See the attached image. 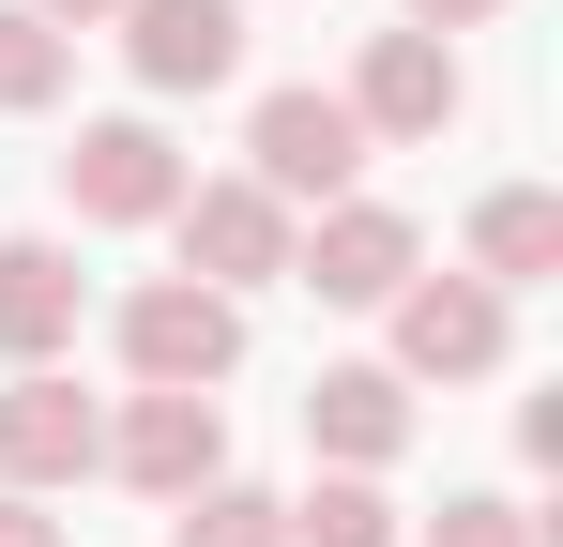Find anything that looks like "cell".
<instances>
[{"label": "cell", "instance_id": "1", "mask_svg": "<svg viewBox=\"0 0 563 547\" xmlns=\"http://www.w3.org/2000/svg\"><path fill=\"white\" fill-rule=\"evenodd\" d=\"M244 182H260L275 213H305V198L335 213V198L366 182V122H351V91H305V77L260 91V122H244Z\"/></svg>", "mask_w": 563, "mask_h": 547}, {"label": "cell", "instance_id": "2", "mask_svg": "<svg viewBox=\"0 0 563 547\" xmlns=\"http://www.w3.org/2000/svg\"><path fill=\"white\" fill-rule=\"evenodd\" d=\"M122 365H137L153 395H213V380L244 365V304L198 289V274H153V289L122 304Z\"/></svg>", "mask_w": 563, "mask_h": 547}, {"label": "cell", "instance_id": "3", "mask_svg": "<svg viewBox=\"0 0 563 547\" xmlns=\"http://www.w3.org/2000/svg\"><path fill=\"white\" fill-rule=\"evenodd\" d=\"M0 471H15V502H46V487L107 471V411L62 380V365H15V380H0Z\"/></svg>", "mask_w": 563, "mask_h": 547}, {"label": "cell", "instance_id": "4", "mask_svg": "<svg viewBox=\"0 0 563 547\" xmlns=\"http://www.w3.org/2000/svg\"><path fill=\"white\" fill-rule=\"evenodd\" d=\"M503 365V289L487 274H396V380H487Z\"/></svg>", "mask_w": 563, "mask_h": 547}, {"label": "cell", "instance_id": "5", "mask_svg": "<svg viewBox=\"0 0 563 547\" xmlns=\"http://www.w3.org/2000/svg\"><path fill=\"white\" fill-rule=\"evenodd\" d=\"M396 274H427V244L380 198H335L320 228H289V289H320V304H396Z\"/></svg>", "mask_w": 563, "mask_h": 547}, {"label": "cell", "instance_id": "6", "mask_svg": "<svg viewBox=\"0 0 563 547\" xmlns=\"http://www.w3.org/2000/svg\"><path fill=\"white\" fill-rule=\"evenodd\" d=\"M168 228H184V274H198V289H229V304L289 274V213L260 198V182H184Z\"/></svg>", "mask_w": 563, "mask_h": 547}, {"label": "cell", "instance_id": "7", "mask_svg": "<svg viewBox=\"0 0 563 547\" xmlns=\"http://www.w3.org/2000/svg\"><path fill=\"white\" fill-rule=\"evenodd\" d=\"M107 471H122V487H153V502H184V487L229 471V411H213V395H153V380H137V411L107 426Z\"/></svg>", "mask_w": 563, "mask_h": 547}, {"label": "cell", "instance_id": "8", "mask_svg": "<svg viewBox=\"0 0 563 547\" xmlns=\"http://www.w3.org/2000/svg\"><path fill=\"white\" fill-rule=\"evenodd\" d=\"M62 198H77L92 228H168V198H184V153H168L153 122H92V137L62 153Z\"/></svg>", "mask_w": 563, "mask_h": 547}, {"label": "cell", "instance_id": "9", "mask_svg": "<svg viewBox=\"0 0 563 547\" xmlns=\"http://www.w3.org/2000/svg\"><path fill=\"white\" fill-rule=\"evenodd\" d=\"M351 122H366V137H442V122H457V46H442V31H366Z\"/></svg>", "mask_w": 563, "mask_h": 547}, {"label": "cell", "instance_id": "10", "mask_svg": "<svg viewBox=\"0 0 563 547\" xmlns=\"http://www.w3.org/2000/svg\"><path fill=\"white\" fill-rule=\"evenodd\" d=\"M122 62L153 91H213L244 62V0H122Z\"/></svg>", "mask_w": 563, "mask_h": 547}, {"label": "cell", "instance_id": "11", "mask_svg": "<svg viewBox=\"0 0 563 547\" xmlns=\"http://www.w3.org/2000/svg\"><path fill=\"white\" fill-rule=\"evenodd\" d=\"M305 442L335 456V471H380V456L411 442V380L396 365H320L305 380Z\"/></svg>", "mask_w": 563, "mask_h": 547}, {"label": "cell", "instance_id": "12", "mask_svg": "<svg viewBox=\"0 0 563 547\" xmlns=\"http://www.w3.org/2000/svg\"><path fill=\"white\" fill-rule=\"evenodd\" d=\"M62 335H77V259L0 244V365H62Z\"/></svg>", "mask_w": 563, "mask_h": 547}, {"label": "cell", "instance_id": "13", "mask_svg": "<svg viewBox=\"0 0 563 547\" xmlns=\"http://www.w3.org/2000/svg\"><path fill=\"white\" fill-rule=\"evenodd\" d=\"M472 274H487V289H533V274H563V198H549V182H503V198L472 213Z\"/></svg>", "mask_w": 563, "mask_h": 547}, {"label": "cell", "instance_id": "14", "mask_svg": "<svg viewBox=\"0 0 563 547\" xmlns=\"http://www.w3.org/2000/svg\"><path fill=\"white\" fill-rule=\"evenodd\" d=\"M289 547H396V502H380V471H335V487H305V502H289Z\"/></svg>", "mask_w": 563, "mask_h": 547}, {"label": "cell", "instance_id": "15", "mask_svg": "<svg viewBox=\"0 0 563 547\" xmlns=\"http://www.w3.org/2000/svg\"><path fill=\"white\" fill-rule=\"evenodd\" d=\"M168 547H289V502H260V487L213 471V487H184V533Z\"/></svg>", "mask_w": 563, "mask_h": 547}, {"label": "cell", "instance_id": "16", "mask_svg": "<svg viewBox=\"0 0 563 547\" xmlns=\"http://www.w3.org/2000/svg\"><path fill=\"white\" fill-rule=\"evenodd\" d=\"M62 77H77V31H46L31 0L0 15V107H62Z\"/></svg>", "mask_w": 563, "mask_h": 547}, {"label": "cell", "instance_id": "17", "mask_svg": "<svg viewBox=\"0 0 563 547\" xmlns=\"http://www.w3.org/2000/svg\"><path fill=\"white\" fill-rule=\"evenodd\" d=\"M427 547H533V517H518L503 487H472V502H442V517H427Z\"/></svg>", "mask_w": 563, "mask_h": 547}, {"label": "cell", "instance_id": "18", "mask_svg": "<svg viewBox=\"0 0 563 547\" xmlns=\"http://www.w3.org/2000/svg\"><path fill=\"white\" fill-rule=\"evenodd\" d=\"M503 0H411V31H487Z\"/></svg>", "mask_w": 563, "mask_h": 547}, {"label": "cell", "instance_id": "19", "mask_svg": "<svg viewBox=\"0 0 563 547\" xmlns=\"http://www.w3.org/2000/svg\"><path fill=\"white\" fill-rule=\"evenodd\" d=\"M0 547H62V517L46 502H0Z\"/></svg>", "mask_w": 563, "mask_h": 547}, {"label": "cell", "instance_id": "20", "mask_svg": "<svg viewBox=\"0 0 563 547\" xmlns=\"http://www.w3.org/2000/svg\"><path fill=\"white\" fill-rule=\"evenodd\" d=\"M31 15H46V31H92V15H122V0H31Z\"/></svg>", "mask_w": 563, "mask_h": 547}]
</instances>
